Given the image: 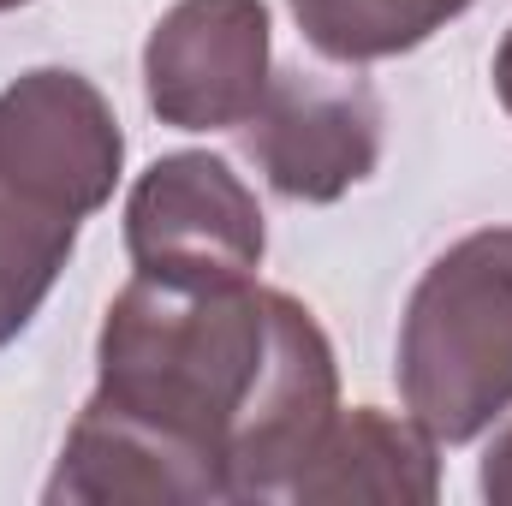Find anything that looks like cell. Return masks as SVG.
Masks as SVG:
<instances>
[{"instance_id": "6da1fadb", "label": "cell", "mask_w": 512, "mask_h": 506, "mask_svg": "<svg viewBox=\"0 0 512 506\" xmlns=\"http://www.w3.org/2000/svg\"><path fill=\"white\" fill-rule=\"evenodd\" d=\"M340 417V370L316 316L256 280H131L96 340L48 501L179 506L286 501Z\"/></svg>"}, {"instance_id": "7a4b0ae2", "label": "cell", "mask_w": 512, "mask_h": 506, "mask_svg": "<svg viewBox=\"0 0 512 506\" xmlns=\"http://www.w3.org/2000/svg\"><path fill=\"white\" fill-rule=\"evenodd\" d=\"M126 137L108 96L36 66L0 90V346L30 328L84 221L114 197Z\"/></svg>"}, {"instance_id": "3957f363", "label": "cell", "mask_w": 512, "mask_h": 506, "mask_svg": "<svg viewBox=\"0 0 512 506\" xmlns=\"http://www.w3.org/2000/svg\"><path fill=\"white\" fill-rule=\"evenodd\" d=\"M405 411L447 447L512 411V227L441 251L399 322Z\"/></svg>"}, {"instance_id": "277c9868", "label": "cell", "mask_w": 512, "mask_h": 506, "mask_svg": "<svg viewBox=\"0 0 512 506\" xmlns=\"http://www.w3.org/2000/svg\"><path fill=\"white\" fill-rule=\"evenodd\" d=\"M262 209L251 185L203 149L161 155L126 197V251L143 280L227 286L262 262Z\"/></svg>"}, {"instance_id": "5b68a950", "label": "cell", "mask_w": 512, "mask_h": 506, "mask_svg": "<svg viewBox=\"0 0 512 506\" xmlns=\"http://www.w3.org/2000/svg\"><path fill=\"white\" fill-rule=\"evenodd\" d=\"M268 6L262 0H179L143 48V90L161 126H245L268 90Z\"/></svg>"}, {"instance_id": "8992f818", "label": "cell", "mask_w": 512, "mask_h": 506, "mask_svg": "<svg viewBox=\"0 0 512 506\" xmlns=\"http://www.w3.org/2000/svg\"><path fill=\"white\" fill-rule=\"evenodd\" d=\"M245 126L251 161L292 203H334L382 161V108L352 78L334 84L316 72H280Z\"/></svg>"}, {"instance_id": "52a82bcc", "label": "cell", "mask_w": 512, "mask_h": 506, "mask_svg": "<svg viewBox=\"0 0 512 506\" xmlns=\"http://www.w3.org/2000/svg\"><path fill=\"white\" fill-rule=\"evenodd\" d=\"M435 435L417 417H393L376 405L340 411L328 423V435L316 441V453L304 459V471L292 477L286 501L304 506H429L441 495V465H435Z\"/></svg>"}, {"instance_id": "ba28073f", "label": "cell", "mask_w": 512, "mask_h": 506, "mask_svg": "<svg viewBox=\"0 0 512 506\" xmlns=\"http://www.w3.org/2000/svg\"><path fill=\"white\" fill-rule=\"evenodd\" d=\"M477 0H292L304 42L340 66H370L423 48Z\"/></svg>"}, {"instance_id": "9c48e42d", "label": "cell", "mask_w": 512, "mask_h": 506, "mask_svg": "<svg viewBox=\"0 0 512 506\" xmlns=\"http://www.w3.org/2000/svg\"><path fill=\"white\" fill-rule=\"evenodd\" d=\"M483 495L495 506H512V429L489 447V459H483Z\"/></svg>"}, {"instance_id": "30bf717a", "label": "cell", "mask_w": 512, "mask_h": 506, "mask_svg": "<svg viewBox=\"0 0 512 506\" xmlns=\"http://www.w3.org/2000/svg\"><path fill=\"white\" fill-rule=\"evenodd\" d=\"M495 96L512 114V30H507V42H501V54H495Z\"/></svg>"}, {"instance_id": "8fae6325", "label": "cell", "mask_w": 512, "mask_h": 506, "mask_svg": "<svg viewBox=\"0 0 512 506\" xmlns=\"http://www.w3.org/2000/svg\"><path fill=\"white\" fill-rule=\"evenodd\" d=\"M12 6H30V0H0V12H12Z\"/></svg>"}]
</instances>
